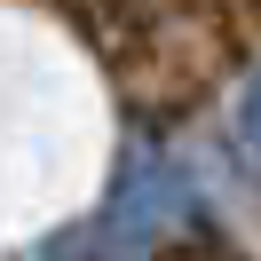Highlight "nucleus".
I'll return each instance as SVG.
<instances>
[{"instance_id":"f257e3e1","label":"nucleus","mask_w":261,"mask_h":261,"mask_svg":"<svg viewBox=\"0 0 261 261\" xmlns=\"http://www.w3.org/2000/svg\"><path fill=\"white\" fill-rule=\"evenodd\" d=\"M182 222H190V182H182V166L127 159L119 182H111V206L87 222V238H95L103 253H119V261H143L150 245H159L166 229H182Z\"/></svg>"},{"instance_id":"f03ea898","label":"nucleus","mask_w":261,"mask_h":261,"mask_svg":"<svg viewBox=\"0 0 261 261\" xmlns=\"http://www.w3.org/2000/svg\"><path fill=\"white\" fill-rule=\"evenodd\" d=\"M238 143L261 159V71H253V87H245V103H238Z\"/></svg>"}]
</instances>
